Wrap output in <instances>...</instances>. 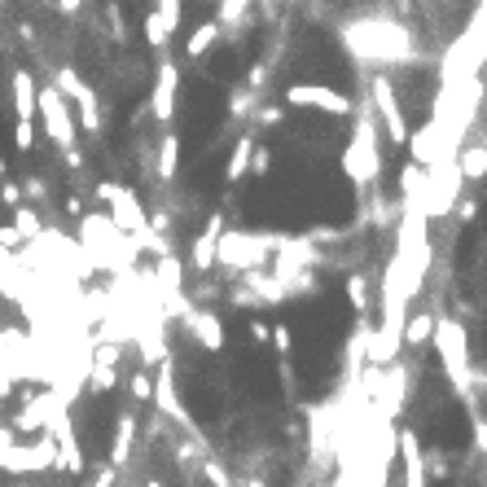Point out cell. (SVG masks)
<instances>
[{"mask_svg":"<svg viewBox=\"0 0 487 487\" xmlns=\"http://www.w3.org/2000/svg\"><path fill=\"white\" fill-rule=\"evenodd\" d=\"M347 45L369 57V62H404L413 57L409 53V31L395 23V18H365V23L347 26Z\"/></svg>","mask_w":487,"mask_h":487,"instance_id":"obj_1","label":"cell"},{"mask_svg":"<svg viewBox=\"0 0 487 487\" xmlns=\"http://www.w3.org/2000/svg\"><path fill=\"white\" fill-rule=\"evenodd\" d=\"M272 246H286V238H277V233H250V228H228L224 246H219V264H224V272H238L246 281V277L264 272V259H269Z\"/></svg>","mask_w":487,"mask_h":487,"instance_id":"obj_2","label":"cell"},{"mask_svg":"<svg viewBox=\"0 0 487 487\" xmlns=\"http://www.w3.org/2000/svg\"><path fill=\"white\" fill-rule=\"evenodd\" d=\"M373 119H378V110H373V101L360 106V123H356V137H351V146L342 149V171L365 189L378 180V171H382V158H378V137H373Z\"/></svg>","mask_w":487,"mask_h":487,"instance_id":"obj_3","label":"cell"},{"mask_svg":"<svg viewBox=\"0 0 487 487\" xmlns=\"http://www.w3.org/2000/svg\"><path fill=\"white\" fill-rule=\"evenodd\" d=\"M79 246L84 255L93 259V269H119V250L132 246L127 233H119V224L110 219V211H93V216L79 219Z\"/></svg>","mask_w":487,"mask_h":487,"instance_id":"obj_4","label":"cell"},{"mask_svg":"<svg viewBox=\"0 0 487 487\" xmlns=\"http://www.w3.org/2000/svg\"><path fill=\"white\" fill-rule=\"evenodd\" d=\"M435 347H439V360H443V373L452 378V387L470 391V334L462 330V320L439 317Z\"/></svg>","mask_w":487,"mask_h":487,"instance_id":"obj_5","label":"cell"},{"mask_svg":"<svg viewBox=\"0 0 487 487\" xmlns=\"http://www.w3.org/2000/svg\"><path fill=\"white\" fill-rule=\"evenodd\" d=\"M40 119H45V132H49V141L62 154H71L75 149V127H79V119L71 115V101H66V93L57 88V84H49V88H40Z\"/></svg>","mask_w":487,"mask_h":487,"instance_id":"obj_6","label":"cell"},{"mask_svg":"<svg viewBox=\"0 0 487 487\" xmlns=\"http://www.w3.org/2000/svg\"><path fill=\"white\" fill-rule=\"evenodd\" d=\"M286 106H299V110H320V115H360V106L339 93V88H330V84H290L286 88Z\"/></svg>","mask_w":487,"mask_h":487,"instance_id":"obj_7","label":"cell"},{"mask_svg":"<svg viewBox=\"0 0 487 487\" xmlns=\"http://www.w3.org/2000/svg\"><path fill=\"white\" fill-rule=\"evenodd\" d=\"M369 101H373V110L382 115V127H387V141H391V146H413V127H409L404 110H400V97H395V84H391V75H373Z\"/></svg>","mask_w":487,"mask_h":487,"instance_id":"obj_8","label":"cell"},{"mask_svg":"<svg viewBox=\"0 0 487 487\" xmlns=\"http://www.w3.org/2000/svg\"><path fill=\"white\" fill-rule=\"evenodd\" d=\"M462 167H457V158H443L439 167H431V202H426V216L431 219H443L452 216L457 207H462Z\"/></svg>","mask_w":487,"mask_h":487,"instance_id":"obj_9","label":"cell"},{"mask_svg":"<svg viewBox=\"0 0 487 487\" xmlns=\"http://www.w3.org/2000/svg\"><path fill=\"white\" fill-rule=\"evenodd\" d=\"M9 93H14V110H18V123H14V141H18V149H31V123H36V115H40V88H36V79H31V71H14V79H9Z\"/></svg>","mask_w":487,"mask_h":487,"instance_id":"obj_10","label":"cell"},{"mask_svg":"<svg viewBox=\"0 0 487 487\" xmlns=\"http://www.w3.org/2000/svg\"><path fill=\"white\" fill-rule=\"evenodd\" d=\"M53 84L66 93V101H75V106H79V127H84L88 137H97V132H101V101H97V93H93V88H88V84H84L71 66H62Z\"/></svg>","mask_w":487,"mask_h":487,"instance_id":"obj_11","label":"cell"},{"mask_svg":"<svg viewBox=\"0 0 487 487\" xmlns=\"http://www.w3.org/2000/svg\"><path fill=\"white\" fill-rule=\"evenodd\" d=\"M224 216L219 211H211L207 216V224H202V233L194 238V250H189V269L198 272V277H207V272L219 264V246H224Z\"/></svg>","mask_w":487,"mask_h":487,"instance_id":"obj_12","label":"cell"},{"mask_svg":"<svg viewBox=\"0 0 487 487\" xmlns=\"http://www.w3.org/2000/svg\"><path fill=\"white\" fill-rule=\"evenodd\" d=\"M180 14H185L180 0H163V5H154L146 14V45L154 53H167L171 36H176V26H180Z\"/></svg>","mask_w":487,"mask_h":487,"instance_id":"obj_13","label":"cell"},{"mask_svg":"<svg viewBox=\"0 0 487 487\" xmlns=\"http://www.w3.org/2000/svg\"><path fill=\"white\" fill-rule=\"evenodd\" d=\"M176 84H180V71L176 62H158V75H154V93H149V115L158 123H171L176 119Z\"/></svg>","mask_w":487,"mask_h":487,"instance_id":"obj_14","label":"cell"},{"mask_svg":"<svg viewBox=\"0 0 487 487\" xmlns=\"http://www.w3.org/2000/svg\"><path fill=\"white\" fill-rule=\"evenodd\" d=\"M49 431L57 435V443H62V474L79 479V474H84V452H79V439H75V426H71V413H66V404L57 409V417H53Z\"/></svg>","mask_w":487,"mask_h":487,"instance_id":"obj_15","label":"cell"},{"mask_svg":"<svg viewBox=\"0 0 487 487\" xmlns=\"http://www.w3.org/2000/svg\"><path fill=\"white\" fill-rule=\"evenodd\" d=\"M180 317H185V330H189L207 351H219V347H224V325H219L216 312H207V308H185Z\"/></svg>","mask_w":487,"mask_h":487,"instance_id":"obj_16","label":"cell"},{"mask_svg":"<svg viewBox=\"0 0 487 487\" xmlns=\"http://www.w3.org/2000/svg\"><path fill=\"white\" fill-rule=\"evenodd\" d=\"M154 404H158V413L171 417V421H180V426H194L189 413L180 409V395H176V373H171V360L167 365H158V387H154Z\"/></svg>","mask_w":487,"mask_h":487,"instance_id":"obj_17","label":"cell"},{"mask_svg":"<svg viewBox=\"0 0 487 487\" xmlns=\"http://www.w3.org/2000/svg\"><path fill=\"white\" fill-rule=\"evenodd\" d=\"M132 448H137V413L127 409V413H119V421H115V443H110V465L119 470V465H127V457H132Z\"/></svg>","mask_w":487,"mask_h":487,"instance_id":"obj_18","label":"cell"},{"mask_svg":"<svg viewBox=\"0 0 487 487\" xmlns=\"http://www.w3.org/2000/svg\"><path fill=\"white\" fill-rule=\"evenodd\" d=\"M400 452H404V487H426V457L413 431L400 435Z\"/></svg>","mask_w":487,"mask_h":487,"instance_id":"obj_19","label":"cell"},{"mask_svg":"<svg viewBox=\"0 0 487 487\" xmlns=\"http://www.w3.org/2000/svg\"><path fill=\"white\" fill-rule=\"evenodd\" d=\"M219 40H224L219 23H198L194 31H189V40H185V57H189V62H202V57H211V49H216Z\"/></svg>","mask_w":487,"mask_h":487,"instance_id":"obj_20","label":"cell"},{"mask_svg":"<svg viewBox=\"0 0 487 487\" xmlns=\"http://www.w3.org/2000/svg\"><path fill=\"white\" fill-rule=\"evenodd\" d=\"M255 137H242L238 146H233V154H228V167H224V180L233 185V180H242L246 171H255Z\"/></svg>","mask_w":487,"mask_h":487,"instance_id":"obj_21","label":"cell"},{"mask_svg":"<svg viewBox=\"0 0 487 487\" xmlns=\"http://www.w3.org/2000/svg\"><path fill=\"white\" fill-rule=\"evenodd\" d=\"M435 330H439V320L431 317V312H417L413 320H409V325H404V347H421V342H431L435 339Z\"/></svg>","mask_w":487,"mask_h":487,"instance_id":"obj_22","label":"cell"},{"mask_svg":"<svg viewBox=\"0 0 487 487\" xmlns=\"http://www.w3.org/2000/svg\"><path fill=\"white\" fill-rule=\"evenodd\" d=\"M216 14H219V31H228V36H238V31L250 23V18H246V14H250V5H246V0H224Z\"/></svg>","mask_w":487,"mask_h":487,"instance_id":"obj_23","label":"cell"},{"mask_svg":"<svg viewBox=\"0 0 487 487\" xmlns=\"http://www.w3.org/2000/svg\"><path fill=\"white\" fill-rule=\"evenodd\" d=\"M457 167H462L465 180H483L487 176V146H465L457 154Z\"/></svg>","mask_w":487,"mask_h":487,"instance_id":"obj_24","label":"cell"},{"mask_svg":"<svg viewBox=\"0 0 487 487\" xmlns=\"http://www.w3.org/2000/svg\"><path fill=\"white\" fill-rule=\"evenodd\" d=\"M176 167H180V141L176 132H167L158 146V180H176Z\"/></svg>","mask_w":487,"mask_h":487,"instance_id":"obj_25","label":"cell"},{"mask_svg":"<svg viewBox=\"0 0 487 487\" xmlns=\"http://www.w3.org/2000/svg\"><path fill=\"white\" fill-rule=\"evenodd\" d=\"M14 228H18V238H23V242H45V238H49V233L40 228V216H36L31 207H23V211L14 216Z\"/></svg>","mask_w":487,"mask_h":487,"instance_id":"obj_26","label":"cell"},{"mask_svg":"<svg viewBox=\"0 0 487 487\" xmlns=\"http://www.w3.org/2000/svg\"><path fill=\"white\" fill-rule=\"evenodd\" d=\"M347 303H351V308H356L360 317L369 312V303H373V299H369V281H365V272H351V277H347Z\"/></svg>","mask_w":487,"mask_h":487,"instance_id":"obj_27","label":"cell"},{"mask_svg":"<svg viewBox=\"0 0 487 487\" xmlns=\"http://www.w3.org/2000/svg\"><path fill=\"white\" fill-rule=\"evenodd\" d=\"M154 387H158V382L149 378V369H137V373H132V400H137V404H149V400H154Z\"/></svg>","mask_w":487,"mask_h":487,"instance_id":"obj_28","label":"cell"},{"mask_svg":"<svg viewBox=\"0 0 487 487\" xmlns=\"http://www.w3.org/2000/svg\"><path fill=\"white\" fill-rule=\"evenodd\" d=\"M448 470H452V465H448V457H443V452H431V457H426V474H431V479H439V483H443V479H448Z\"/></svg>","mask_w":487,"mask_h":487,"instance_id":"obj_29","label":"cell"},{"mask_svg":"<svg viewBox=\"0 0 487 487\" xmlns=\"http://www.w3.org/2000/svg\"><path fill=\"white\" fill-rule=\"evenodd\" d=\"M246 334H250V342H255V347H264V342H272V325H264V320H250V325H246Z\"/></svg>","mask_w":487,"mask_h":487,"instance_id":"obj_30","label":"cell"},{"mask_svg":"<svg viewBox=\"0 0 487 487\" xmlns=\"http://www.w3.org/2000/svg\"><path fill=\"white\" fill-rule=\"evenodd\" d=\"M255 123H264V127H277V123H281V106H259V110H255Z\"/></svg>","mask_w":487,"mask_h":487,"instance_id":"obj_31","label":"cell"},{"mask_svg":"<svg viewBox=\"0 0 487 487\" xmlns=\"http://www.w3.org/2000/svg\"><path fill=\"white\" fill-rule=\"evenodd\" d=\"M474 452L487 462V417H479V421H474Z\"/></svg>","mask_w":487,"mask_h":487,"instance_id":"obj_32","label":"cell"},{"mask_svg":"<svg viewBox=\"0 0 487 487\" xmlns=\"http://www.w3.org/2000/svg\"><path fill=\"white\" fill-rule=\"evenodd\" d=\"M269 171H272V149L259 146L255 149V176H269Z\"/></svg>","mask_w":487,"mask_h":487,"instance_id":"obj_33","label":"cell"},{"mask_svg":"<svg viewBox=\"0 0 487 487\" xmlns=\"http://www.w3.org/2000/svg\"><path fill=\"white\" fill-rule=\"evenodd\" d=\"M115 474H119V470H115V465L106 462V465L97 470V474H93V483H88V487H115Z\"/></svg>","mask_w":487,"mask_h":487,"instance_id":"obj_34","label":"cell"},{"mask_svg":"<svg viewBox=\"0 0 487 487\" xmlns=\"http://www.w3.org/2000/svg\"><path fill=\"white\" fill-rule=\"evenodd\" d=\"M272 342H277V351H281V356L294 347V339H290V330H286V325H272Z\"/></svg>","mask_w":487,"mask_h":487,"instance_id":"obj_35","label":"cell"},{"mask_svg":"<svg viewBox=\"0 0 487 487\" xmlns=\"http://www.w3.org/2000/svg\"><path fill=\"white\" fill-rule=\"evenodd\" d=\"M18 185H14V180H9V176H5V189H0V202H5V207H18ZM18 211H23V207H18Z\"/></svg>","mask_w":487,"mask_h":487,"instance_id":"obj_36","label":"cell"},{"mask_svg":"<svg viewBox=\"0 0 487 487\" xmlns=\"http://www.w3.org/2000/svg\"><path fill=\"white\" fill-rule=\"evenodd\" d=\"M479 216V198H462V207H457V219H474Z\"/></svg>","mask_w":487,"mask_h":487,"instance_id":"obj_37","label":"cell"},{"mask_svg":"<svg viewBox=\"0 0 487 487\" xmlns=\"http://www.w3.org/2000/svg\"><path fill=\"white\" fill-rule=\"evenodd\" d=\"M246 487H264V483H259V479H246Z\"/></svg>","mask_w":487,"mask_h":487,"instance_id":"obj_38","label":"cell"},{"mask_svg":"<svg viewBox=\"0 0 487 487\" xmlns=\"http://www.w3.org/2000/svg\"><path fill=\"white\" fill-rule=\"evenodd\" d=\"M146 487H163V483H158V479H149V483Z\"/></svg>","mask_w":487,"mask_h":487,"instance_id":"obj_39","label":"cell"},{"mask_svg":"<svg viewBox=\"0 0 487 487\" xmlns=\"http://www.w3.org/2000/svg\"><path fill=\"white\" fill-rule=\"evenodd\" d=\"M483 487H487V462H483Z\"/></svg>","mask_w":487,"mask_h":487,"instance_id":"obj_40","label":"cell"}]
</instances>
